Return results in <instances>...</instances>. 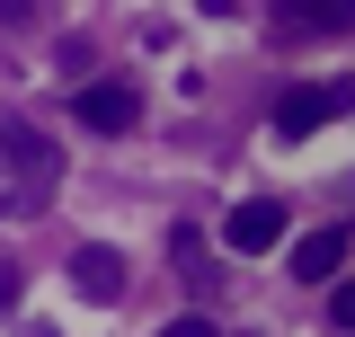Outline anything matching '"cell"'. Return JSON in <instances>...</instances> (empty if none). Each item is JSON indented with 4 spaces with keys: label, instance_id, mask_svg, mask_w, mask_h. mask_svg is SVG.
Listing matches in <instances>:
<instances>
[{
    "label": "cell",
    "instance_id": "6da1fadb",
    "mask_svg": "<svg viewBox=\"0 0 355 337\" xmlns=\"http://www.w3.org/2000/svg\"><path fill=\"white\" fill-rule=\"evenodd\" d=\"M0 178H9V187H0V205L27 213V205H44V196L62 187V151H53L27 116H0Z\"/></svg>",
    "mask_w": 355,
    "mask_h": 337
},
{
    "label": "cell",
    "instance_id": "7c38bea8",
    "mask_svg": "<svg viewBox=\"0 0 355 337\" xmlns=\"http://www.w3.org/2000/svg\"><path fill=\"white\" fill-rule=\"evenodd\" d=\"M196 9H205V18H231V9H240V0H196Z\"/></svg>",
    "mask_w": 355,
    "mask_h": 337
},
{
    "label": "cell",
    "instance_id": "9c48e42d",
    "mask_svg": "<svg viewBox=\"0 0 355 337\" xmlns=\"http://www.w3.org/2000/svg\"><path fill=\"white\" fill-rule=\"evenodd\" d=\"M160 337H214V320H205V311H178V320H169Z\"/></svg>",
    "mask_w": 355,
    "mask_h": 337
},
{
    "label": "cell",
    "instance_id": "8992f818",
    "mask_svg": "<svg viewBox=\"0 0 355 337\" xmlns=\"http://www.w3.org/2000/svg\"><path fill=\"white\" fill-rule=\"evenodd\" d=\"M347 240H355V231H311V240H293V257H284L293 284H329V275L347 266Z\"/></svg>",
    "mask_w": 355,
    "mask_h": 337
},
{
    "label": "cell",
    "instance_id": "52a82bcc",
    "mask_svg": "<svg viewBox=\"0 0 355 337\" xmlns=\"http://www.w3.org/2000/svg\"><path fill=\"white\" fill-rule=\"evenodd\" d=\"M71 293H80V302H116V293H125V257H116V249H80V257H71Z\"/></svg>",
    "mask_w": 355,
    "mask_h": 337
},
{
    "label": "cell",
    "instance_id": "30bf717a",
    "mask_svg": "<svg viewBox=\"0 0 355 337\" xmlns=\"http://www.w3.org/2000/svg\"><path fill=\"white\" fill-rule=\"evenodd\" d=\"M329 311H338V329L355 337V284H338V302H329Z\"/></svg>",
    "mask_w": 355,
    "mask_h": 337
},
{
    "label": "cell",
    "instance_id": "277c9868",
    "mask_svg": "<svg viewBox=\"0 0 355 337\" xmlns=\"http://www.w3.org/2000/svg\"><path fill=\"white\" fill-rule=\"evenodd\" d=\"M275 240H284V205H275V196L231 205V222H222V249H231V257H266Z\"/></svg>",
    "mask_w": 355,
    "mask_h": 337
},
{
    "label": "cell",
    "instance_id": "ba28073f",
    "mask_svg": "<svg viewBox=\"0 0 355 337\" xmlns=\"http://www.w3.org/2000/svg\"><path fill=\"white\" fill-rule=\"evenodd\" d=\"M169 266H187L196 284H214V266H205V231H187V222H178V231H169Z\"/></svg>",
    "mask_w": 355,
    "mask_h": 337
},
{
    "label": "cell",
    "instance_id": "3957f363",
    "mask_svg": "<svg viewBox=\"0 0 355 337\" xmlns=\"http://www.w3.org/2000/svg\"><path fill=\"white\" fill-rule=\"evenodd\" d=\"M71 107H80L89 133H133V125H142V89H133V80H80Z\"/></svg>",
    "mask_w": 355,
    "mask_h": 337
},
{
    "label": "cell",
    "instance_id": "5b68a950",
    "mask_svg": "<svg viewBox=\"0 0 355 337\" xmlns=\"http://www.w3.org/2000/svg\"><path fill=\"white\" fill-rule=\"evenodd\" d=\"M355 0H275V36H347Z\"/></svg>",
    "mask_w": 355,
    "mask_h": 337
},
{
    "label": "cell",
    "instance_id": "8fae6325",
    "mask_svg": "<svg viewBox=\"0 0 355 337\" xmlns=\"http://www.w3.org/2000/svg\"><path fill=\"white\" fill-rule=\"evenodd\" d=\"M0 311H18V266L0 257Z\"/></svg>",
    "mask_w": 355,
    "mask_h": 337
},
{
    "label": "cell",
    "instance_id": "7a4b0ae2",
    "mask_svg": "<svg viewBox=\"0 0 355 337\" xmlns=\"http://www.w3.org/2000/svg\"><path fill=\"white\" fill-rule=\"evenodd\" d=\"M338 116H355V80L338 71V80H302L275 98V142H311L320 125H338Z\"/></svg>",
    "mask_w": 355,
    "mask_h": 337
}]
</instances>
